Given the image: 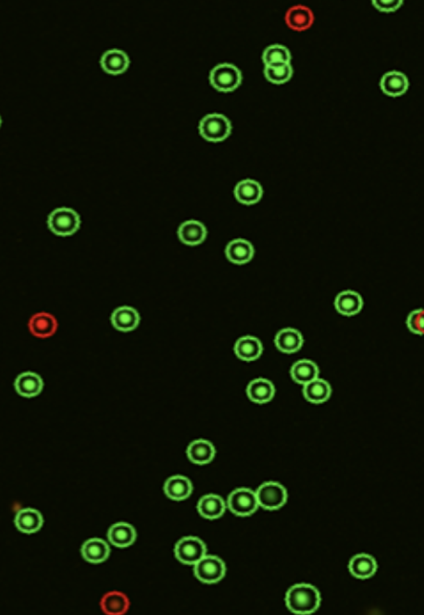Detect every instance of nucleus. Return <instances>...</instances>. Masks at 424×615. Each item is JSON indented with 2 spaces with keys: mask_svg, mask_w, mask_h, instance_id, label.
I'll return each mask as SVG.
<instances>
[{
  "mask_svg": "<svg viewBox=\"0 0 424 615\" xmlns=\"http://www.w3.org/2000/svg\"><path fill=\"white\" fill-rule=\"evenodd\" d=\"M321 593L317 587L307 583L294 584L285 594V605L293 614L309 615L320 608Z\"/></svg>",
  "mask_w": 424,
  "mask_h": 615,
  "instance_id": "1",
  "label": "nucleus"
},
{
  "mask_svg": "<svg viewBox=\"0 0 424 615\" xmlns=\"http://www.w3.org/2000/svg\"><path fill=\"white\" fill-rule=\"evenodd\" d=\"M48 224L53 234L60 237H69L78 231L81 226V219L76 210L70 208H59L49 214Z\"/></svg>",
  "mask_w": 424,
  "mask_h": 615,
  "instance_id": "2",
  "label": "nucleus"
},
{
  "mask_svg": "<svg viewBox=\"0 0 424 615\" xmlns=\"http://www.w3.org/2000/svg\"><path fill=\"white\" fill-rule=\"evenodd\" d=\"M198 128L204 140L210 142H221L231 135L232 124L226 115L210 113L201 119Z\"/></svg>",
  "mask_w": 424,
  "mask_h": 615,
  "instance_id": "3",
  "label": "nucleus"
},
{
  "mask_svg": "<svg viewBox=\"0 0 424 615\" xmlns=\"http://www.w3.org/2000/svg\"><path fill=\"white\" fill-rule=\"evenodd\" d=\"M242 73L232 63H221L210 71V82L215 90L228 93L239 87L242 83Z\"/></svg>",
  "mask_w": 424,
  "mask_h": 615,
  "instance_id": "4",
  "label": "nucleus"
},
{
  "mask_svg": "<svg viewBox=\"0 0 424 615\" xmlns=\"http://www.w3.org/2000/svg\"><path fill=\"white\" fill-rule=\"evenodd\" d=\"M257 503L260 508L267 511H277L287 503V490L278 482L269 481L260 485L256 491Z\"/></svg>",
  "mask_w": 424,
  "mask_h": 615,
  "instance_id": "5",
  "label": "nucleus"
},
{
  "mask_svg": "<svg viewBox=\"0 0 424 615\" xmlns=\"http://www.w3.org/2000/svg\"><path fill=\"white\" fill-rule=\"evenodd\" d=\"M194 566V575L201 583L217 584L226 575V565L218 556H204Z\"/></svg>",
  "mask_w": 424,
  "mask_h": 615,
  "instance_id": "6",
  "label": "nucleus"
},
{
  "mask_svg": "<svg viewBox=\"0 0 424 615\" xmlns=\"http://www.w3.org/2000/svg\"><path fill=\"white\" fill-rule=\"evenodd\" d=\"M227 507L237 516H251L259 509L256 492L248 487L235 489L230 493Z\"/></svg>",
  "mask_w": 424,
  "mask_h": 615,
  "instance_id": "7",
  "label": "nucleus"
},
{
  "mask_svg": "<svg viewBox=\"0 0 424 615\" xmlns=\"http://www.w3.org/2000/svg\"><path fill=\"white\" fill-rule=\"evenodd\" d=\"M174 555L185 565H195L207 555V547L198 537H185L176 543Z\"/></svg>",
  "mask_w": 424,
  "mask_h": 615,
  "instance_id": "8",
  "label": "nucleus"
},
{
  "mask_svg": "<svg viewBox=\"0 0 424 615\" xmlns=\"http://www.w3.org/2000/svg\"><path fill=\"white\" fill-rule=\"evenodd\" d=\"M285 20L290 29L296 32H303L313 26L315 17L309 7L296 5L287 10Z\"/></svg>",
  "mask_w": 424,
  "mask_h": 615,
  "instance_id": "9",
  "label": "nucleus"
},
{
  "mask_svg": "<svg viewBox=\"0 0 424 615\" xmlns=\"http://www.w3.org/2000/svg\"><path fill=\"white\" fill-rule=\"evenodd\" d=\"M363 305L362 296L353 290H345L340 292L335 298L334 307L337 311L344 317H355L362 312Z\"/></svg>",
  "mask_w": 424,
  "mask_h": 615,
  "instance_id": "10",
  "label": "nucleus"
},
{
  "mask_svg": "<svg viewBox=\"0 0 424 615\" xmlns=\"http://www.w3.org/2000/svg\"><path fill=\"white\" fill-rule=\"evenodd\" d=\"M28 328L33 336L48 339L56 333L58 322L53 315L48 312H38L29 320Z\"/></svg>",
  "mask_w": 424,
  "mask_h": 615,
  "instance_id": "11",
  "label": "nucleus"
},
{
  "mask_svg": "<svg viewBox=\"0 0 424 615\" xmlns=\"http://www.w3.org/2000/svg\"><path fill=\"white\" fill-rule=\"evenodd\" d=\"M113 328L121 332H131L137 328L140 323V315L135 308L121 306L112 312Z\"/></svg>",
  "mask_w": 424,
  "mask_h": 615,
  "instance_id": "12",
  "label": "nucleus"
},
{
  "mask_svg": "<svg viewBox=\"0 0 424 615\" xmlns=\"http://www.w3.org/2000/svg\"><path fill=\"white\" fill-rule=\"evenodd\" d=\"M226 254L227 259L237 265L246 264L253 259L255 249L249 241L237 238L230 241L226 246Z\"/></svg>",
  "mask_w": 424,
  "mask_h": 615,
  "instance_id": "13",
  "label": "nucleus"
},
{
  "mask_svg": "<svg viewBox=\"0 0 424 615\" xmlns=\"http://www.w3.org/2000/svg\"><path fill=\"white\" fill-rule=\"evenodd\" d=\"M348 570L354 578L368 579L375 575L378 570V564L370 554L359 553L352 557L348 564Z\"/></svg>",
  "mask_w": 424,
  "mask_h": 615,
  "instance_id": "14",
  "label": "nucleus"
},
{
  "mask_svg": "<svg viewBox=\"0 0 424 615\" xmlns=\"http://www.w3.org/2000/svg\"><path fill=\"white\" fill-rule=\"evenodd\" d=\"M81 553L85 561L90 564H98L109 559L110 548L105 540L93 537L83 544Z\"/></svg>",
  "mask_w": 424,
  "mask_h": 615,
  "instance_id": "15",
  "label": "nucleus"
},
{
  "mask_svg": "<svg viewBox=\"0 0 424 615\" xmlns=\"http://www.w3.org/2000/svg\"><path fill=\"white\" fill-rule=\"evenodd\" d=\"M163 489L170 500L182 501L187 500L192 494L193 485L187 476L173 475L166 480Z\"/></svg>",
  "mask_w": 424,
  "mask_h": 615,
  "instance_id": "16",
  "label": "nucleus"
},
{
  "mask_svg": "<svg viewBox=\"0 0 424 615\" xmlns=\"http://www.w3.org/2000/svg\"><path fill=\"white\" fill-rule=\"evenodd\" d=\"M187 458L198 465L209 464L215 458L214 445L209 440L196 439L191 442L187 450Z\"/></svg>",
  "mask_w": 424,
  "mask_h": 615,
  "instance_id": "17",
  "label": "nucleus"
},
{
  "mask_svg": "<svg viewBox=\"0 0 424 615\" xmlns=\"http://www.w3.org/2000/svg\"><path fill=\"white\" fill-rule=\"evenodd\" d=\"M15 523L19 531L24 534H34L42 528L44 518L37 509H22L15 515Z\"/></svg>",
  "mask_w": 424,
  "mask_h": 615,
  "instance_id": "18",
  "label": "nucleus"
},
{
  "mask_svg": "<svg viewBox=\"0 0 424 615\" xmlns=\"http://www.w3.org/2000/svg\"><path fill=\"white\" fill-rule=\"evenodd\" d=\"M274 344L280 351L285 354L298 353L304 345V337L295 328H284L276 334Z\"/></svg>",
  "mask_w": 424,
  "mask_h": 615,
  "instance_id": "19",
  "label": "nucleus"
},
{
  "mask_svg": "<svg viewBox=\"0 0 424 615\" xmlns=\"http://www.w3.org/2000/svg\"><path fill=\"white\" fill-rule=\"evenodd\" d=\"M380 87L385 95L395 98L407 92L409 82L407 77L401 71H390L382 76Z\"/></svg>",
  "mask_w": 424,
  "mask_h": 615,
  "instance_id": "20",
  "label": "nucleus"
},
{
  "mask_svg": "<svg viewBox=\"0 0 424 615\" xmlns=\"http://www.w3.org/2000/svg\"><path fill=\"white\" fill-rule=\"evenodd\" d=\"M246 395L252 403H268L273 401L274 396H275V387H274L273 382L269 379H254L246 387Z\"/></svg>",
  "mask_w": 424,
  "mask_h": 615,
  "instance_id": "21",
  "label": "nucleus"
},
{
  "mask_svg": "<svg viewBox=\"0 0 424 615\" xmlns=\"http://www.w3.org/2000/svg\"><path fill=\"white\" fill-rule=\"evenodd\" d=\"M235 353L238 359L244 362H254L262 356L263 345L257 337L245 336L235 342Z\"/></svg>",
  "mask_w": 424,
  "mask_h": 615,
  "instance_id": "22",
  "label": "nucleus"
},
{
  "mask_svg": "<svg viewBox=\"0 0 424 615\" xmlns=\"http://www.w3.org/2000/svg\"><path fill=\"white\" fill-rule=\"evenodd\" d=\"M137 534L134 526L127 523H117L110 526L108 531V539L110 544L117 548H128L137 540Z\"/></svg>",
  "mask_w": 424,
  "mask_h": 615,
  "instance_id": "23",
  "label": "nucleus"
},
{
  "mask_svg": "<svg viewBox=\"0 0 424 615\" xmlns=\"http://www.w3.org/2000/svg\"><path fill=\"white\" fill-rule=\"evenodd\" d=\"M234 193L241 204L254 205L262 199L263 188L256 180L246 179L235 185Z\"/></svg>",
  "mask_w": 424,
  "mask_h": 615,
  "instance_id": "24",
  "label": "nucleus"
},
{
  "mask_svg": "<svg viewBox=\"0 0 424 615\" xmlns=\"http://www.w3.org/2000/svg\"><path fill=\"white\" fill-rule=\"evenodd\" d=\"M101 65L106 73L116 76L126 71L130 65V59L128 55L121 49H110L102 55Z\"/></svg>",
  "mask_w": 424,
  "mask_h": 615,
  "instance_id": "25",
  "label": "nucleus"
},
{
  "mask_svg": "<svg viewBox=\"0 0 424 615\" xmlns=\"http://www.w3.org/2000/svg\"><path fill=\"white\" fill-rule=\"evenodd\" d=\"M207 235L206 226L201 221L189 220L183 223L178 229L179 239L188 246L203 243Z\"/></svg>",
  "mask_w": 424,
  "mask_h": 615,
  "instance_id": "26",
  "label": "nucleus"
},
{
  "mask_svg": "<svg viewBox=\"0 0 424 615\" xmlns=\"http://www.w3.org/2000/svg\"><path fill=\"white\" fill-rule=\"evenodd\" d=\"M198 512L202 517L207 520H216L221 518L226 511V503L221 496L207 494L199 500Z\"/></svg>",
  "mask_w": 424,
  "mask_h": 615,
  "instance_id": "27",
  "label": "nucleus"
},
{
  "mask_svg": "<svg viewBox=\"0 0 424 615\" xmlns=\"http://www.w3.org/2000/svg\"><path fill=\"white\" fill-rule=\"evenodd\" d=\"M15 386L16 391L22 397L34 398L42 391L44 382L37 373L26 372L18 376Z\"/></svg>",
  "mask_w": 424,
  "mask_h": 615,
  "instance_id": "28",
  "label": "nucleus"
},
{
  "mask_svg": "<svg viewBox=\"0 0 424 615\" xmlns=\"http://www.w3.org/2000/svg\"><path fill=\"white\" fill-rule=\"evenodd\" d=\"M130 600L124 593L110 591L102 597L101 608L105 614L124 615L129 611Z\"/></svg>",
  "mask_w": 424,
  "mask_h": 615,
  "instance_id": "29",
  "label": "nucleus"
},
{
  "mask_svg": "<svg viewBox=\"0 0 424 615\" xmlns=\"http://www.w3.org/2000/svg\"><path fill=\"white\" fill-rule=\"evenodd\" d=\"M290 375L295 383L305 386L319 378L320 369L312 360L302 359L292 365Z\"/></svg>",
  "mask_w": 424,
  "mask_h": 615,
  "instance_id": "30",
  "label": "nucleus"
},
{
  "mask_svg": "<svg viewBox=\"0 0 424 615\" xmlns=\"http://www.w3.org/2000/svg\"><path fill=\"white\" fill-rule=\"evenodd\" d=\"M303 396L306 401L313 404L326 403L332 395V387L323 378H316L303 386Z\"/></svg>",
  "mask_w": 424,
  "mask_h": 615,
  "instance_id": "31",
  "label": "nucleus"
},
{
  "mask_svg": "<svg viewBox=\"0 0 424 615\" xmlns=\"http://www.w3.org/2000/svg\"><path fill=\"white\" fill-rule=\"evenodd\" d=\"M264 76L269 82L274 85L285 84L292 78L293 68L291 63L265 66Z\"/></svg>",
  "mask_w": 424,
  "mask_h": 615,
  "instance_id": "32",
  "label": "nucleus"
},
{
  "mask_svg": "<svg viewBox=\"0 0 424 615\" xmlns=\"http://www.w3.org/2000/svg\"><path fill=\"white\" fill-rule=\"evenodd\" d=\"M292 56L289 49L282 45H271L265 49L262 54V60L265 66L290 63Z\"/></svg>",
  "mask_w": 424,
  "mask_h": 615,
  "instance_id": "33",
  "label": "nucleus"
},
{
  "mask_svg": "<svg viewBox=\"0 0 424 615\" xmlns=\"http://www.w3.org/2000/svg\"><path fill=\"white\" fill-rule=\"evenodd\" d=\"M424 312L423 309L412 311L407 318V326L413 334L423 336L424 333Z\"/></svg>",
  "mask_w": 424,
  "mask_h": 615,
  "instance_id": "34",
  "label": "nucleus"
},
{
  "mask_svg": "<svg viewBox=\"0 0 424 615\" xmlns=\"http://www.w3.org/2000/svg\"><path fill=\"white\" fill-rule=\"evenodd\" d=\"M403 4V1L400 0H374L373 5L379 12H395Z\"/></svg>",
  "mask_w": 424,
  "mask_h": 615,
  "instance_id": "35",
  "label": "nucleus"
},
{
  "mask_svg": "<svg viewBox=\"0 0 424 615\" xmlns=\"http://www.w3.org/2000/svg\"><path fill=\"white\" fill-rule=\"evenodd\" d=\"M0 126H1V117H0Z\"/></svg>",
  "mask_w": 424,
  "mask_h": 615,
  "instance_id": "36",
  "label": "nucleus"
}]
</instances>
